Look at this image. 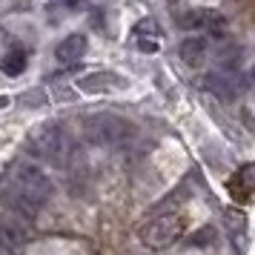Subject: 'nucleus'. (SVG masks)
<instances>
[{
	"instance_id": "f257e3e1",
	"label": "nucleus",
	"mask_w": 255,
	"mask_h": 255,
	"mask_svg": "<svg viewBox=\"0 0 255 255\" xmlns=\"http://www.w3.org/2000/svg\"><path fill=\"white\" fill-rule=\"evenodd\" d=\"M3 198H6V204L14 212L32 218L49 204L52 181H49V175L40 166L20 161L9 169V178H6V186H3Z\"/></svg>"
},
{
	"instance_id": "f03ea898",
	"label": "nucleus",
	"mask_w": 255,
	"mask_h": 255,
	"mask_svg": "<svg viewBox=\"0 0 255 255\" xmlns=\"http://www.w3.org/2000/svg\"><path fill=\"white\" fill-rule=\"evenodd\" d=\"M83 138L98 146H124L135 138V127L118 115H92L83 121Z\"/></svg>"
},
{
	"instance_id": "7ed1b4c3",
	"label": "nucleus",
	"mask_w": 255,
	"mask_h": 255,
	"mask_svg": "<svg viewBox=\"0 0 255 255\" xmlns=\"http://www.w3.org/2000/svg\"><path fill=\"white\" fill-rule=\"evenodd\" d=\"M29 149H32V155L40 158V161L63 166V163L72 158V140L58 124H46V127H40L35 135L29 138Z\"/></svg>"
},
{
	"instance_id": "20e7f679",
	"label": "nucleus",
	"mask_w": 255,
	"mask_h": 255,
	"mask_svg": "<svg viewBox=\"0 0 255 255\" xmlns=\"http://www.w3.org/2000/svg\"><path fill=\"white\" fill-rule=\"evenodd\" d=\"M186 230V221L181 212H163L158 218H152L149 224L140 227V244L149 250H166L172 247Z\"/></svg>"
},
{
	"instance_id": "39448f33",
	"label": "nucleus",
	"mask_w": 255,
	"mask_h": 255,
	"mask_svg": "<svg viewBox=\"0 0 255 255\" xmlns=\"http://www.w3.org/2000/svg\"><path fill=\"white\" fill-rule=\"evenodd\" d=\"M204 86H207L215 98H221V101H232L235 95L241 92V72L235 66V60L224 58L218 66L204 78Z\"/></svg>"
},
{
	"instance_id": "423d86ee",
	"label": "nucleus",
	"mask_w": 255,
	"mask_h": 255,
	"mask_svg": "<svg viewBox=\"0 0 255 255\" xmlns=\"http://www.w3.org/2000/svg\"><path fill=\"white\" fill-rule=\"evenodd\" d=\"M178 26L186 32H224V17L212 9H189V12L178 14Z\"/></svg>"
},
{
	"instance_id": "0eeeda50",
	"label": "nucleus",
	"mask_w": 255,
	"mask_h": 255,
	"mask_svg": "<svg viewBox=\"0 0 255 255\" xmlns=\"http://www.w3.org/2000/svg\"><path fill=\"white\" fill-rule=\"evenodd\" d=\"M178 55H181V60H184L189 69H201V66L209 60V40L201 37V35L186 37L184 43L178 46Z\"/></svg>"
},
{
	"instance_id": "6e6552de",
	"label": "nucleus",
	"mask_w": 255,
	"mask_h": 255,
	"mask_svg": "<svg viewBox=\"0 0 255 255\" xmlns=\"http://www.w3.org/2000/svg\"><path fill=\"white\" fill-rule=\"evenodd\" d=\"M118 86H127L124 78H118L115 72H92V75H83L78 81V89L86 95H98L106 89H118Z\"/></svg>"
},
{
	"instance_id": "1a4fd4ad",
	"label": "nucleus",
	"mask_w": 255,
	"mask_h": 255,
	"mask_svg": "<svg viewBox=\"0 0 255 255\" xmlns=\"http://www.w3.org/2000/svg\"><path fill=\"white\" fill-rule=\"evenodd\" d=\"M135 43H138V49L146 52V55H152V52L161 49V29L155 26V20H140V23L135 26Z\"/></svg>"
},
{
	"instance_id": "9d476101",
	"label": "nucleus",
	"mask_w": 255,
	"mask_h": 255,
	"mask_svg": "<svg viewBox=\"0 0 255 255\" xmlns=\"http://www.w3.org/2000/svg\"><path fill=\"white\" fill-rule=\"evenodd\" d=\"M83 55H86V37L83 35L63 37L58 43V49H55V58H58L60 63H75V60H81Z\"/></svg>"
},
{
	"instance_id": "9b49d317",
	"label": "nucleus",
	"mask_w": 255,
	"mask_h": 255,
	"mask_svg": "<svg viewBox=\"0 0 255 255\" xmlns=\"http://www.w3.org/2000/svg\"><path fill=\"white\" fill-rule=\"evenodd\" d=\"M224 221H227V230H230V238H232V244H235V250L244 253V250H247V218H244L238 209H230V212L224 215Z\"/></svg>"
},
{
	"instance_id": "f8f14e48",
	"label": "nucleus",
	"mask_w": 255,
	"mask_h": 255,
	"mask_svg": "<svg viewBox=\"0 0 255 255\" xmlns=\"http://www.w3.org/2000/svg\"><path fill=\"white\" fill-rule=\"evenodd\" d=\"M26 63H29V55H26L23 49H12L6 58H3V72L6 75H20L26 69Z\"/></svg>"
},
{
	"instance_id": "ddd939ff",
	"label": "nucleus",
	"mask_w": 255,
	"mask_h": 255,
	"mask_svg": "<svg viewBox=\"0 0 255 255\" xmlns=\"http://www.w3.org/2000/svg\"><path fill=\"white\" fill-rule=\"evenodd\" d=\"M238 184L247 186L250 192L255 189V163H247V166H241V172H238Z\"/></svg>"
},
{
	"instance_id": "4468645a",
	"label": "nucleus",
	"mask_w": 255,
	"mask_h": 255,
	"mask_svg": "<svg viewBox=\"0 0 255 255\" xmlns=\"http://www.w3.org/2000/svg\"><path fill=\"white\" fill-rule=\"evenodd\" d=\"M17 250H12V247H6V244L0 241V255H14Z\"/></svg>"
},
{
	"instance_id": "2eb2a0df",
	"label": "nucleus",
	"mask_w": 255,
	"mask_h": 255,
	"mask_svg": "<svg viewBox=\"0 0 255 255\" xmlns=\"http://www.w3.org/2000/svg\"><path fill=\"white\" fill-rule=\"evenodd\" d=\"M6 106H9V98H6V95H0V109H6Z\"/></svg>"
},
{
	"instance_id": "dca6fc26",
	"label": "nucleus",
	"mask_w": 255,
	"mask_h": 255,
	"mask_svg": "<svg viewBox=\"0 0 255 255\" xmlns=\"http://www.w3.org/2000/svg\"><path fill=\"white\" fill-rule=\"evenodd\" d=\"M78 3H81V0H66V6H78Z\"/></svg>"
},
{
	"instance_id": "f3484780",
	"label": "nucleus",
	"mask_w": 255,
	"mask_h": 255,
	"mask_svg": "<svg viewBox=\"0 0 255 255\" xmlns=\"http://www.w3.org/2000/svg\"><path fill=\"white\" fill-rule=\"evenodd\" d=\"M250 75H253V81H255V63H253V72H250Z\"/></svg>"
}]
</instances>
